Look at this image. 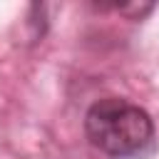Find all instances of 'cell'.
<instances>
[{
	"label": "cell",
	"instance_id": "1",
	"mask_svg": "<svg viewBox=\"0 0 159 159\" xmlns=\"http://www.w3.org/2000/svg\"><path fill=\"white\" fill-rule=\"evenodd\" d=\"M87 139L107 157L132 159L154 147V122L134 102L122 97L97 99L84 114Z\"/></svg>",
	"mask_w": 159,
	"mask_h": 159
},
{
	"label": "cell",
	"instance_id": "2",
	"mask_svg": "<svg viewBox=\"0 0 159 159\" xmlns=\"http://www.w3.org/2000/svg\"><path fill=\"white\" fill-rule=\"evenodd\" d=\"M152 10H154V5H119V7H117V12L129 15L132 20H142V17L149 15Z\"/></svg>",
	"mask_w": 159,
	"mask_h": 159
}]
</instances>
